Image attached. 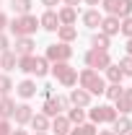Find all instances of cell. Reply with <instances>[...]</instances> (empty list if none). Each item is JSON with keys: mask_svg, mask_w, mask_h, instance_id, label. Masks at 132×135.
<instances>
[{"mask_svg": "<svg viewBox=\"0 0 132 135\" xmlns=\"http://www.w3.org/2000/svg\"><path fill=\"white\" fill-rule=\"evenodd\" d=\"M85 62L91 68H106L109 65V55H106V50H93L85 55Z\"/></svg>", "mask_w": 132, "mask_h": 135, "instance_id": "cell-1", "label": "cell"}, {"mask_svg": "<svg viewBox=\"0 0 132 135\" xmlns=\"http://www.w3.org/2000/svg\"><path fill=\"white\" fill-rule=\"evenodd\" d=\"M83 86H85L88 91H93V94H101V91H104V83H101V78L93 70H85V73H83Z\"/></svg>", "mask_w": 132, "mask_h": 135, "instance_id": "cell-2", "label": "cell"}, {"mask_svg": "<svg viewBox=\"0 0 132 135\" xmlns=\"http://www.w3.org/2000/svg\"><path fill=\"white\" fill-rule=\"evenodd\" d=\"M34 29H36V18H31V16H23L18 21H13V31L16 34H29Z\"/></svg>", "mask_w": 132, "mask_h": 135, "instance_id": "cell-3", "label": "cell"}, {"mask_svg": "<svg viewBox=\"0 0 132 135\" xmlns=\"http://www.w3.org/2000/svg\"><path fill=\"white\" fill-rule=\"evenodd\" d=\"M47 55H49L52 60H65V57H70V50H67L65 44H60V47H57V44H52L49 50H47Z\"/></svg>", "mask_w": 132, "mask_h": 135, "instance_id": "cell-4", "label": "cell"}, {"mask_svg": "<svg viewBox=\"0 0 132 135\" xmlns=\"http://www.w3.org/2000/svg\"><path fill=\"white\" fill-rule=\"evenodd\" d=\"M54 75H60L62 83H73V78H75V73H73L67 65H54Z\"/></svg>", "mask_w": 132, "mask_h": 135, "instance_id": "cell-5", "label": "cell"}, {"mask_svg": "<svg viewBox=\"0 0 132 135\" xmlns=\"http://www.w3.org/2000/svg\"><path fill=\"white\" fill-rule=\"evenodd\" d=\"M91 117L96 122H104V119H114V112H111V107H99V109L91 112Z\"/></svg>", "mask_w": 132, "mask_h": 135, "instance_id": "cell-6", "label": "cell"}, {"mask_svg": "<svg viewBox=\"0 0 132 135\" xmlns=\"http://www.w3.org/2000/svg\"><path fill=\"white\" fill-rule=\"evenodd\" d=\"M42 26L49 29V31H54V29L60 26V18L54 16V13H44V16H42Z\"/></svg>", "mask_w": 132, "mask_h": 135, "instance_id": "cell-7", "label": "cell"}, {"mask_svg": "<svg viewBox=\"0 0 132 135\" xmlns=\"http://www.w3.org/2000/svg\"><path fill=\"white\" fill-rule=\"evenodd\" d=\"M18 94H21V96H26V99H29V96H34V94H36V86H34L31 81H23V83L18 86Z\"/></svg>", "mask_w": 132, "mask_h": 135, "instance_id": "cell-8", "label": "cell"}, {"mask_svg": "<svg viewBox=\"0 0 132 135\" xmlns=\"http://www.w3.org/2000/svg\"><path fill=\"white\" fill-rule=\"evenodd\" d=\"M116 31H119V21H116V18H106V21H104V34L111 36V34H116Z\"/></svg>", "mask_w": 132, "mask_h": 135, "instance_id": "cell-9", "label": "cell"}, {"mask_svg": "<svg viewBox=\"0 0 132 135\" xmlns=\"http://www.w3.org/2000/svg\"><path fill=\"white\" fill-rule=\"evenodd\" d=\"M116 13H119V16H130V13H132V0H119Z\"/></svg>", "mask_w": 132, "mask_h": 135, "instance_id": "cell-10", "label": "cell"}, {"mask_svg": "<svg viewBox=\"0 0 132 135\" xmlns=\"http://www.w3.org/2000/svg\"><path fill=\"white\" fill-rule=\"evenodd\" d=\"M119 109H122V112H130L132 109V91L124 94V96H119Z\"/></svg>", "mask_w": 132, "mask_h": 135, "instance_id": "cell-11", "label": "cell"}, {"mask_svg": "<svg viewBox=\"0 0 132 135\" xmlns=\"http://www.w3.org/2000/svg\"><path fill=\"white\" fill-rule=\"evenodd\" d=\"M93 47H96V50H106V47H109L106 34H96V36H93Z\"/></svg>", "mask_w": 132, "mask_h": 135, "instance_id": "cell-12", "label": "cell"}, {"mask_svg": "<svg viewBox=\"0 0 132 135\" xmlns=\"http://www.w3.org/2000/svg\"><path fill=\"white\" fill-rule=\"evenodd\" d=\"M0 114H3V117L13 114V101H11V99H3V101H0Z\"/></svg>", "mask_w": 132, "mask_h": 135, "instance_id": "cell-13", "label": "cell"}, {"mask_svg": "<svg viewBox=\"0 0 132 135\" xmlns=\"http://www.w3.org/2000/svg\"><path fill=\"white\" fill-rule=\"evenodd\" d=\"M29 117H31V109H29L26 104H23V107H18V112H16V119H18V122H26Z\"/></svg>", "mask_w": 132, "mask_h": 135, "instance_id": "cell-14", "label": "cell"}, {"mask_svg": "<svg viewBox=\"0 0 132 135\" xmlns=\"http://www.w3.org/2000/svg\"><path fill=\"white\" fill-rule=\"evenodd\" d=\"M83 21H85L88 26H96V23H101V16L96 13V11H91V13H85V16H83Z\"/></svg>", "mask_w": 132, "mask_h": 135, "instance_id": "cell-15", "label": "cell"}, {"mask_svg": "<svg viewBox=\"0 0 132 135\" xmlns=\"http://www.w3.org/2000/svg\"><path fill=\"white\" fill-rule=\"evenodd\" d=\"M73 101H75L78 107H83V104H88V94H85V91H75V94H73Z\"/></svg>", "mask_w": 132, "mask_h": 135, "instance_id": "cell-16", "label": "cell"}, {"mask_svg": "<svg viewBox=\"0 0 132 135\" xmlns=\"http://www.w3.org/2000/svg\"><path fill=\"white\" fill-rule=\"evenodd\" d=\"M130 119H119V122H116L114 125V133H130Z\"/></svg>", "mask_w": 132, "mask_h": 135, "instance_id": "cell-17", "label": "cell"}, {"mask_svg": "<svg viewBox=\"0 0 132 135\" xmlns=\"http://www.w3.org/2000/svg\"><path fill=\"white\" fill-rule=\"evenodd\" d=\"M29 5H31L29 0H13V11H18V13H26Z\"/></svg>", "mask_w": 132, "mask_h": 135, "instance_id": "cell-18", "label": "cell"}, {"mask_svg": "<svg viewBox=\"0 0 132 135\" xmlns=\"http://www.w3.org/2000/svg\"><path fill=\"white\" fill-rule=\"evenodd\" d=\"M31 39H21V42H18V52H21V55H29V52H31Z\"/></svg>", "mask_w": 132, "mask_h": 135, "instance_id": "cell-19", "label": "cell"}, {"mask_svg": "<svg viewBox=\"0 0 132 135\" xmlns=\"http://www.w3.org/2000/svg\"><path fill=\"white\" fill-rule=\"evenodd\" d=\"M54 133H57V135H65L67 133V119H54Z\"/></svg>", "mask_w": 132, "mask_h": 135, "instance_id": "cell-20", "label": "cell"}, {"mask_svg": "<svg viewBox=\"0 0 132 135\" xmlns=\"http://www.w3.org/2000/svg\"><path fill=\"white\" fill-rule=\"evenodd\" d=\"M73 135H96V130H93L91 125H83V127H78V130H75Z\"/></svg>", "mask_w": 132, "mask_h": 135, "instance_id": "cell-21", "label": "cell"}, {"mask_svg": "<svg viewBox=\"0 0 132 135\" xmlns=\"http://www.w3.org/2000/svg\"><path fill=\"white\" fill-rule=\"evenodd\" d=\"M62 21H65V23L75 21V11H73V8H65V11H62Z\"/></svg>", "mask_w": 132, "mask_h": 135, "instance_id": "cell-22", "label": "cell"}, {"mask_svg": "<svg viewBox=\"0 0 132 135\" xmlns=\"http://www.w3.org/2000/svg\"><path fill=\"white\" fill-rule=\"evenodd\" d=\"M119 29H122V31L127 34V36H132V18L127 16V18H124V23H122V26H119Z\"/></svg>", "mask_w": 132, "mask_h": 135, "instance_id": "cell-23", "label": "cell"}, {"mask_svg": "<svg viewBox=\"0 0 132 135\" xmlns=\"http://www.w3.org/2000/svg\"><path fill=\"white\" fill-rule=\"evenodd\" d=\"M116 5H119V0H104V8L109 13H116Z\"/></svg>", "mask_w": 132, "mask_h": 135, "instance_id": "cell-24", "label": "cell"}, {"mask_svg": "<svg viewBox=\"0 0 132 135\" xmlns=\"http://www.w3.org/2000/svg\"><path fill=\"white\" fill-rule=\"evenodd\" d=\"M13 62H16V57H13V55H3V60H0V65H3V68H11Z\"/></svg>", "mask_w": 132, "mask_h": 135, "instance_id": "cell-25", "label": "cell"}, {"mask_svg": "<svg viewBox=\"0 0 132 135\" xmlns=\"http://www.w3.org/2000/svg\"><path fill=\"white\" fill-rule=\"evenodd\" d=\"M34 127H36V130H47V119L44 117H34Z\"/></svg>", "mask_w": 132, "mask_h": 135, "instance_id": "cell-26", "label": "cell"}, {"mask_svg": "<svg viewBox=\"0 0 132 135\" xmlns=\"http://www.w3.org/2000/svg\"><path fill=\"white\" fill-rule=\"evenodd\" d=\"M122 73H132V57H124L122 60Z\"/></svg>", "mask_w": 132, "mask_h": 135, "instance_id": "cell-27", "label": "cell"}, {"mask_svg": "<svg viewBox=\"0 0 132 135\" xmlns=\"http://www.w3.org/2000/svg\"><path fill=\"white\" fill-rule=\"evenodd\" d=\"M60 36H62V39H73V36H75V29H70V26H65V29L60 31Z\"/></svg>", "mask_w": 132, "mask_h": 135, "instance_id": "cell-28", "label": "cell"}, {"mask_svg": "<svg viewBox=\"0 0 132 135\" xmlns=\"http://www.w3.org/2000/svg\"><path fill=\"white\" fill-rule=\"evenodd\" d=\"M109 78H111V81H119V78H122V70H119V68H109Z\"/></svg>", "mask_w": 132, "mask_h": 135, "instance_id": "cell-29", "label": "cell"}, {"mask_svg": "<svg viewBox=\"0 0 132 135\" xmlns=\"http://www.w3.org/2000/svg\"><path fill=\"white\" fill-rule=\"evenodd\" d=\"M119 96H122V88L119 86H111L109 88V99H119Z\"/></svg>", "mask_w": 132, "mask_h": 135, "instance_id": "cell-30", "label": "cell"}, {"mask_svg": "<svg viewBox=\"0 0 132 135\" xmlns=\"http://www.w3.org/2000/svg\"><path fill=\"white\" fill-rule=\"evenodd\" d=\"M8 88H11V81H8V78H3V75H0V91H8Z\"/></svg>", "mask_w": 132, "mask_h": 135, "instance_id": "cell-31", "label": "cell"}, {"mask_svg": "<svg viewBox=\"0 0 132 135\" xmlns=\"http://www.w3.org/2000/svg\"><path fill=\"white\" fill-rule=\"evenodd\" d=\"M70 119H73V122H80V119H83V112H80V109H75V112L70 114Z\"/></svg>", "mask_w": 132, "mask_h": 135, "instance_id": "cell-32", "label": "cell"}, {"mask_svg": "<svg viewBox=\"0 0 132 135\" xmlns=\"http://www.w3.org/2000/svg\"><path fill=\"white\" fill-rule=\"evenodd\" d=\"M8 47V42H5V36H0V50H5Z\"/></svg>", "mask_w": 132, "mask_h": 135, "instance_id": "cell-33", "label": "cell"}, {"mask_svg": "<svg viewBox=\"0 0 132 135\" xmlns=\"http://www.w3.org/2000/svg\"><path fill=\"white\" fill-rule=\"evenodd\" d=\"M44 5H57V0H42Z\"/></svg>", "mask_w": 132, "mask_h": 135, "instance_id": "cell-34", "label": "cell"}, {"mask_svg": "<svg viewBox=\"0 0 132 135\" xmlns=\"http://www.w3.org/2000/svg\"><path fill=\"white\" fill-rule=\"evenodd\" d=\"M67 5H70V8H73V5H78V0H65Z\"/></svg>", "mask_w": 132, "mask_h": 135, "instance_id": "cell-35", "label": "cell"}, {"mask_svg": "<svg viewBox=\"0 0 132 135\" xmlns=\"http://www.w3.org/2000/svg\"><path fill=\"white\" fill-rule=\"evenodd\" d=\"M5 130H8V127H5V125H3V122H0V135L5 133Z\"/></svg>", "mask_w": 132, "mask_h": 135, "instance_id": "cell-36", "label": "cell"}, {"mask_svg": "<svg viewBox=\"0 0 132 135\" xmlns=\"http://www.w3.org/2000/svg\"><path fill=\"white\" fill-rule=\"evenodd\" d=\"M127 50H130V55H132V36H130V44H127Z\"/></svg>", "mask_w": 132, "mask_h": 135, "instance_id": "cell-37", "label": "cell"}, {"mask_svg": "<svg viewBox=\"0 0 132 135\" xmlns=\"http://www.w3.org/2000/svg\"><path fill=\"white\" fill-rule=\"evenodd\" d=\"M3 26H5V18H3V16H0V29H3Z\"/></svg>", "mask_w": 132, "mask_h": 135, "instance_id": "cell-38", "label": "cell"}, {"mask_svg": "<svg viewBox=\"0 0 132 135\" xmlns=\"http://www.w3.org/2000/svg\"><path fill=\"white\" fill-rule=\"evenodd\" d=\"M88 3H99V0H88Z\"/></svg>", "mask_w": 132, "mask_h": 135, "instance_id": "cell-39", "label": "cell"}, {"mask_svg": "<svg viewBox=\"0 0 132 135\" xmlns=\"http://www.w3.org/2000/svg\"><path fill=\"white\" fill-rule=\"evenodd\" d=\"M104 135H111V133H104Z\"/></svg>", "mask_w": 132, "mask_h": 135, "instance_id": "cell-40", "label": "cell"}, {"mask_svg": "<svg viewBox=\"0 0 132 135\" xmlns=\"http://www.w3.org/2000/svg\"><path fill=\"white\" fill-rule=\"evenodd\" d=\"M16 135H23V133H16Z\"/></svg>", "mask_w": 132, "mask_h": 135, "instance_id": "cell-41", "label": "cell"}]
</instances>
